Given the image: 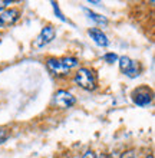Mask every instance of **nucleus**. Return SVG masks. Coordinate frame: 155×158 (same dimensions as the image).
Instances as JSON below:
<instances>
[{"label": "nucleus", "mask_w": 155, "mask_h": 158, "mask_svg": "<svg viewBox=\"0 0 155 158\" xmlns=\"http://www.w3.org/2000/svg\"><path fill=\"white\" fill-rule=\"evenodd\" d=\"M85 13L88 15L89 19H92L93 22H96L98 25H108V19L102 15H98V13L92 12V10H88V9H85Z\"/></svg>", "instance_id": "obj_9"}, {"label": "nucleus", "mask_w": 155, "mask_h": 158, "mask_svg": "<svg viewBox=\"0 0 155 158\" xmlns=\"http://www.w3.org/2000/svg\"><path fill=\"white\" fill-rule=\"evenodd\" d=\"M145 158H154V155H147Z\"/></svg>", "instance_id": "obj_17"}, {"label": "nucleus", "mask_w": 155, "mask_h": 158, "mask_svg": "<svg viewBox=\"0 0 155 158\" xmlns=\"http://www.w3.org/2000/svg\"><path fill=\"white\" fill-rule=\"evenodd\" d=\"M76 104V98L72 95L71 92L67 91H58L56 94L53 95V99H52V105L56 106L59 109H67V108H72L73 105Z\"/></svg>", "instance_id": "obj_5"}, {"label": "nucleus", "mask_w": 155, "mask_h": 158, "mask_svg": "<svg viewBox=\"0 0 155 158\" xmlns=\"http://www.w3.org/2000/svg\"><path fill=\"white\" fill-rule=\"evenodd\" d=\"M88 35L91 36V39H92L98 46H101V48H106V46L109 45L108 36H106L101 29H98V27H92V29H89Z\"/></svg>", "instance_id": "obj_8"}, {"label": "nucleus", "mask_w": 155, "mask_h": 158, "mask_svg": "<svg viewBox=\"0 0 155 158\" xmlns=\"http://www.w3.org/2000/svg\"><path fill=\"white\" fill-rule=\"evenodd\" d=\"M109 158H121V157H119V155H118L116 152H115V154H113V155H111V157H109Z\"/></svg>", "instance_id": "obj_16"}, {"label": "nucleus", "mask_w": 155, "mask_h": 158, "mask_svg": "<svg viewBox=\"0 0 155 158\" xmlns=\"http://www.w3.org/2000/svg\"><path fill=\"white\" fill-rule=\"evenodd\" d=\"M7 138H9V129L4 128V127H0V145L7 141Z\"/></svg>", "instance_id": "obj_10"}, {"label": "nucleus", "mask_w": 155, "mask_h": 158, "mask_svg": "<svg viewBox=\"0 0 155 158\" xmlns=\"http://www.w3.org/2000/svg\"><path fill=\"white\" fill-rule=\"evenodd\" d=\"M10 4H13V2H10V0H0V12L6 10Z\"/></svg>", "instance_id": "obj_13"}, {"label": "nucleus", "mask_w": 155, "mask_h": 158, "mask_svg": "<svg viewBox=\"0 0 155 158\" xmlns=\"http://www.w3.org/2000/svg\"><path fill=\"white\" fill-rule=\"evenodd\" d=\"M55 36H56V29H55L53 26H51V25L45 26L40 30V33L36 36V39L33 40V48L35 49H43L45 46L49 45L53 40Z\"/></svg>", "instance_id": "obj_6"}, {"label": "nucleus", "mask_w": 155, "mask_h": 158, "mask_svg": "<svg viewBox=\"0 0 155 158\" xmlns=\"http://www.w3.org/2000/svg\"><path fill=\"white\" fill-rule=\"evenodd\" d=\"M52 6H53V10H55V13L58 15V17L60 19L62 22H66V17L62 15V12H60V9H59V4L56 3V2H52Z\"/></svg>", "instance_id": "obj_12"}, {"label": "nucleus", "mask_w": 155, "mask_h": 158, "mask_svg": "<svg viewBox=\"0 0 155 158\" xmlns=\"http://www.w3.org/2000/svg\"><path fill=\"white\" fill-rule=\"evenodd\" d=\"M104 60L106 63H113L118 60V56L116 53H113V52H111V53H105L104 55Z\"/></svg>", "instance_id": "obj_11"}, {"label": "nucleus", "mask_w": 155, "mask_h": 158, "mask_svg": "<svg viewBox=\"0 0 155 158\" xmlns=\"http://www.w3.org/2000/svg\"><path fill=\"white\" fill-rule=\"evenodd\" d=\"M118 62H119V69L124 72V75H126L131 79L139 76L141 69H142L139 62L132 60V59L128 58V56H121V58H118Z\"/></svg>", "instance_id": "obj_4"}, {"label": "nucleus", "mask_w": 155, "mask_h": 158, "mask_svg": "<svg viewBox=\"0 0 155 158\" xmlns=\"http://www.w3.org/2000/svg\"><path fill=\"white\" fill-rule=\"evenodd\" d=\"M89 4H96V6H99V4H101V2H89Z\"/></svg>", "instance_id": "obj_15"}, {"label": "nucleus", "mask_w": 155, "mask_h": 158, "mask_svg": "<svg viewBox=\"0 0 155 158\" xmlns=\"http://www.w3.org/2000/svg\"><path fill=\"white\" fill-rule=\"evenodd\" d=\"M121 158H137V155H135L134 151H128V152H125Z\"/></svg>", "instance_id": "obj_14"}, {"label": "nucleus", "mask_w": 155, "mask_h": 158, "mask_svg": "<svg viewBox=\"0 0 155 158\" xmlns=\"http://www.w3.org/2000/svg\"><path fill=\"white\" fill-rule=\"evenodd\" d=\"M20 17V10L16 7H9L0 12V29H7L13 26Z\"/></svg>", "instance_id": "obj_7"}, {"label": "nucleus", "mask_w": 155, "mask_h": 158, "mask_svg": "<svg viewBox=\"0 0 155 158\" xmlns=\"http://www.w3.org/2000/svg\"><path fill=\"white\" fill-rule=\"evenodd\" d=\"M152 98H154V92L147 85L135 88L134 91H132V94H131L132 102L135 105H138V106H148L152 102Z\"/></svg>", "instance_id": "obj_3"}, {"label": "nucleus", "mask_w": 155, "mask_h": 158, "mask_svg": "<svg viewBox=\"0 0 155 158\" xmlns=\"http://www.w3.org/2000/svg\"><path fill=\"white\" fill-rule=\"evenodd\" d=\"M46 68L55 76H66L69 72L79 68V60L73 56H63V58H49L46 60Z\"/></svg>", "instance_id": "obj_1"}, {"label": "nucleus", "mask_w": 155, "mask_h": 158, "mask_svg": "<svg viewBox=\"0 0 155 158\" xmlns=\"http://www.w3.org/2000/svg\"><path fill=\"white\" fill-rule=\"evenodd\" d=\"M75 83L85 91H95L98 86V76L91 68H79L73 78Z\"/></svg>", "instance_id": "obj_2"}]
</instances>
